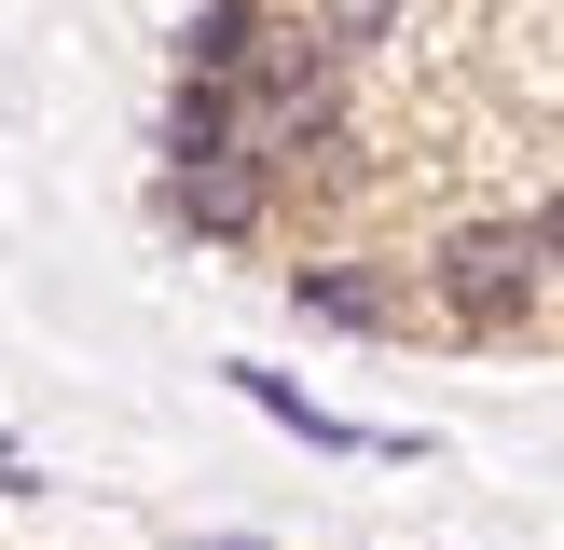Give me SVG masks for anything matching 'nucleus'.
Returning a JSON list of instances; mask_svg holds the SVG:
<instances>
[{
	"label": "nucleus",
	"instance_id": "1",
	"mask_svg": "<svg viewBox=\"0 0 564 550\" xmlns=\"http://www.w3.org/2000/svg\"><path fill=\"white\" fill-rule=\"evenodd\" d=\"M427 289H441V317H455V330H523V317H538V289H551V262H538L523 220H455V234L427 248Z\"/></svg>",
	"mask_w": 564,
	"mask_h": 550
},
{
	"label": "nucleus",
	"instance_id": "6",
	"mask_svg": "<svg viewBox=\"0 0 564 550\" xmlns=\"http://www.w3.org/2000/svg\"><path fill=\"white\" fill-rule=\"evenodd\" d=\"M235 399H262L275 427H290V440H317V454H358V427H345V413H317L290 372H235Z\"/></svg>",
	"mask_w": 564,
	"mask_h": 550
},
{
	"label": "nucleus",
	"instance_id": "5",
	"mask_svg": "<svg viewBox=\"0 0 564 550\" xmlns=\"http://www.w3.org/2000/svg\"><path fill=\"white\" fill-rule=\"evenodd\" d=\"M262 0H207V14L180 28V82H248V55H262Z\"/></svg>",
	"mask_w": 564,
	"mask_h": 550
},
{
	"label": "nucleus",
	"instance_id": "7",
	"mask_svg": "<svg viewBox=\"0 0 564 550\" xmlns=\"http://www.w3.org/2000/svg\"><path fill=\"white\" fill-rule=\"evenodd\" d=\"M386 28H400V0H330V14H317V42H330V55H372Z\"/></svg>",
	"mask_w": 564,
	"mask_h": 550
},
{
	"label": "nucleus",
	"instance_id": "4",
	"mask_svg": "<svg viewBox=\"0 0 564 550\" xmlns=\"http://www.w3.org/2000/svg\"><path fill=\"white\" fill-rule=\"evenodd\" d=\"M290 302H303V317H330V330H400V289H386L372 262H303Z\"/></svg>",
	"mask_w": 564,
	"mask_h": 550
},
{
	"label": "nucleus",
	"instance_id": "8",
	"mask_svg": "<svg viewBox=\"0 0 564 550\" xmlns=\"http://www.w3.org/2000/svg\"><path fill=\"white\" fill-rule=\"evenodd\" d=\"M523 234H538V262L564 275V193H551V207H538V220H523Z\"/></svg>",
	"mask_w": 564,
	"mask_h": 550
},
{
	"label": "nucleus",
	"instance_id": "3",
	"mask_svg": "<svg viewBox=\"0 0 564 550\" xmlns=\"http://www.w3.org/2000/svg\"><path fill=\"white\" fill-rule=\"evenodd\" d=\"M220 152H248V97L235 82H180L165 97V165H220Z\"/></svg>",
	"mask_w": 564,
	"mask_h": 550
},
{
	"label": "nucleus",
	"instance_id": "2",
	"mask_svg": "<svg viewBox=\"0 0 564 550\" xmlns=\"http://www.w3.org/2000/svg\"><path fill=\"white\" fill-rule=\"evenodd\" d=\"M262 207H275V165H262V152H220V165H165V220H180V234H207V248L262 234Z\"/></svg>",
	"mask_w": 564,
	"mask_h": 550
},
{
	"label": "nucleus",
	"instance_id": "9",
	"mask_svg": "<svg viewBox=\"0 0 564 550\" xmlns=\"http://www.w3.org/2000/svg\"><path fill=\"white\" fill-rule=\"evenodd\" d=\"M220 550H248V537H220Z\"/></svg>",
	"mask_w": 564,
	"mask_h": 550
}]
</instances>
